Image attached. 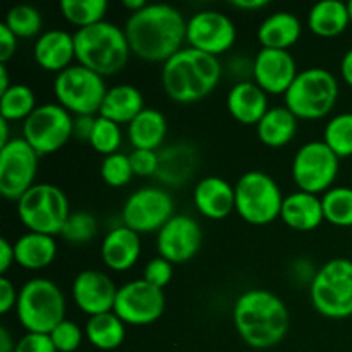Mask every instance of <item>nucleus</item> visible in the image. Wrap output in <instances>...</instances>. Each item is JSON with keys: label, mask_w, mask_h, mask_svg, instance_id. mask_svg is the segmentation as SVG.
Listing matches in <instances>:
<instances>
[{"label": "nucleus", "mask_w": 352, "mask_h": 352, "mask_svg": "<svg viewBox=\"0 0 352 352\" xmlns=\"http://www.w3.org/2000/svg\"><path fill=\"white\" fill-rule=\"evenodd\" d=\"M165 311V292L148 284L144 278H136L120 285L117 291L113 313L126 325L144 327L157 322Z\"/></svg>", "instance_id": "nucleus-15"}, {"label": "nucleus", "mask_w": 352, "mask_h": 352, "mask_svg": "<svg viewBox=\"0 0 352 352\" xmlns=\"http://www.w3.org/2000/svg\"><path fill=\"white\" fill-rule=\"evenodd\" d=\"M16 351V342H14L12 336L6 327H0V352H14Z\"/></svg>", "instance_id": "nucleus-52"}, {"label": "nucleus", "mask_w": 352, "mask_h": 352, "mask_svg": "<svg viewBox=\"0 0 352 352\" xmlns=\"http://www.w3.org/2000/svg\"><path fill=\"white\" fill-rule=\"evenodd\" d=\"M192 201L203 217L210 220H222L236 210V191L226 179L210 175L195 186Z\"/></svg>", "instance_id": "nucleus-21"}, {"label": "nucleus", "mask_w": 352, "mask_h": 352, "mask_svg": "<svg viewBox=\"0 0 352 352\" xmlns=\"http://www.w3.org/2000/svg\"><path fill=\"white\" fill-rule=\"evenodd\" d=\"M203 244L201 226L189 215H174L157 232L158 256L172 265L191 261Z\"/></svg>", "instance_id": "nucleus-17"}, {"label": "nucleus", "mask_w": 352, "mask_h": 352, "mask_svg": "<svg viewBox=\"0 0 352 352\" xmlns=\"http://www.w3.org/2000/svg\"><path fill=\"white\" fill-rule=\"evenodd\" d=\"M339 100V81L325 67H308L298 74L284 95L285 107L302 120L329 116Z\"/></svg>", "instance_id": "nucleus-5"}, {"label": "nucleus", "mask_w": 352, "mask_h": 352, "mask_svg": "<svg viewBox=\"0 0 352 352\" xmlns=\"http://www.w3.org/2000/svg\"><path fill=\"white\" fill-rule=\"evenodd\" d=\"M323 215L327 222L336 227L352 229V188L337 186L322 196Z\"/></svg>", "instance_id": "nucleus-35"}, {"label": "nucleus", "mask_w": 352, "mask_h": 352, "mask_svg": "<svg viewBox=\"0 0 352 352\" xmlns=\"http://www.w3.org/2000/svg\"><path fill=\"white\" fill-rule=\"evenodd\" d=\"M223 65L219 57L184 47L162 67V86L172 102L196 103L219 86Z\"/></svg>", "instance_id": "nucleus-3"}, {"label": "nucleus", "mask_w": 352, "mask_h": 352, "mask_svg": "<svg viewBox=\"0 0 352 352\" xmlns=\"http://www.w3.org/2000/svg\"><path fill=\"white\" fill-rule=\"evenodd\" d=\"M100 175H102L103 182L110 188H122V186L129 184L131 179L134 177L129 155L117 151L109 157H103Z\"/></svg>", "instance_id": "nucleus-39"}, {"label": "nucleus", "mask_w": 352, "mask_h": 352, "mask_svg": "<svg viewBox=\"0 0 352 352\" xmlns=\"http://www.w3.org/2000/svg\"><path fill=\"white\" fill-rule=\"evenodd\" d=\"M9 124L10 122H7L6 119H2V117H0V148L6 146L7 143H10V141H12V138L9 136Z\"/></svg>", "instance_id": "nucleus-54"}, {"label": "nucleus", "mask_w": 352, "mask_h": 352, "mask_svg": "<svg viewBox=\"0 0 352 352\" xmlns=\"http://www.w3.org/2000/svg\"><path fill=\"white\" fill-rule=\"evenodd\" d=\"M14 352H57L48 333L26 332L16 342Z\"/></svg>", "instance_id": "nucleus-44"}, {"label": "nucleus", "mask_w": 352, "mask_h": 352, "mask_svg": "<svg viewBox=\"0 0 352 352\" xmlns=\"http://www.w3.org/2000/svg\"><path fill=\"white\" fill-rule=\"evenodd\" d=\"M17 217L28 232L60 236L71 210L65 192L55 184L40 182L17 199Z\"/></svg>", "instance_id": "nucleus-8"}, {"label": "nucleus", "mask_w": 352, "mask_h": 352, "mask_svg": "<svg viewBox=\"0 0 352 352\" xmlns=\"http://www.w3.org/2000/svg\"><path fill=\"white\" fill-rule=\"evenodd\" d=\"M172 275H174V265L162 256L153 258V260L144 265L143 278L148 284L155 285L158 289L167 287L172 280Z\"/></svg>", "instance_id": "nucleus-42"}, {"label": "nucleus", "mask_w": 352, "mask_h": 352, "mask_svg": "<svg viewBox=\"0 0 352 352\" xmlns=\"http://www.w3.org/2000/svg\"><path fill=\"white\" fill-rule=\"evenodd\" d=\"M323 141L339 158L352 157V112L333 116L323 129Z\"/></svg>", "instance_id": "nucleus-36"}, {"label": "nucleus", "mask_w": 352, "mask_h": 352, "mask_svg": "<svg viewBox=\"0 0 352 352\" xmlns=\"http://www.w3.org/2000/svg\"><path fill=\"white\" fill-rule=\"evenodd\" d=\"M16 315L26 332L50 333L65 320L64 292L48 278H31L19 289Z\"/></svg>", "instance_id": "nucleus-6"}, {"label": "nucleus", "mask_w": 352, "mask_h": 352, "mask_svg": "<svg viewBox=\"0 0 352 352\" xmlns=\"http://www.w3.org/2000/svg\"><path fill=\"white\" fill-rule=\"evenodd\" d=\"M98 232L96 219L88 212H74L69 215L60 236L71 244H86Z\"/></svg>", "instance_id": "nucleus-40"}, {"label": "nucleus", "mask_w": 352, "mask_h": 352, "mask_svg": "<svg viewBox=\"0 0 352 352\" xmlns=\"http://www.w3.org/2000/svg\"><path fill=\"white\" fill-rule=\"evenodd\" d=\"M100 254L107 268L113 272H127L138 263L141 256L140 234L124 223L113 227L103 237Z\"/></svg>", "instance_id": "nucleus-22"}, {"label": "nucleus", "mask_w": 352, "mask_h": 352, "mask_svg": "<svg viewBox=\"0 0 352 352\" xmlns=\"http://www.w3.org/2000/svg\"><path fill=\"white\" fill-rule=\"evenodd\" d=\"M40 155L26 143L24 138H12L0 148V195L17 201L36 182Z\"/></svg>", "instance_id": "nucleus-13"}, {"label": "nucleus", "mask_w": 352, "mask_h": 352, "mask_svg": "<svg viewBox=\"0 0 352 352\" xmlns=\"http://www.w3.org/2000/svg\"><path fill=\"white\" fill-rule=\"evenodd\" d=\"M280 219L291 229L299 232H311L318 229L325 220L322 198L305 191L291 192L282 203Z\"/></svg>", "instance_id": "nucleus-25"}, {"label": "nucleus", "mask_w": 352, "mask_h": 352, "mask_svg": "<svg viewBox=\"0 0 352 352\" xmlns=\"http://www.w3.org/2000/svg\"><path fill=\"white\" fill-rule=\"evenodd\" d=\"M351 230H352V229H351Z\"/></svg>", "instance_id": "nucleus-57"}, {"label": "nucleus", "mask_w": 352, "mask_h": 352, "mask_svg": "<svg viewBox=\"0 0 352 352\" xmlns=\"http://www.w3.org/2000/svg\"><path fill=\"white\" fill-rule=\"evenodd\" d=\"M291 274L292 278H296L298 282H308V284H311L316 275V270L311 261L306 260V258H299V260H296L292 263Z\"/></svg>", "instance_id": "nucleus-48"}, {"label": "nucleus", "mask_w": 352, "mask_h": 352, "mask_svg": "<svg viewBox=\"0 0 352 352\" xmlns=\"http://www.w3.org/2000/svg\"><path fill=\"white\" fill-rule=\"evenodd\" d=\"M16 263V256H14V244H10L6 237L0 239V274L2 277H6L7 270L10 268V265Z\"/></svg>", "instance_id": "nucleus-49"}, {"label": "nucleus", "mask_w": 352, "mask_h": 352, "mask_svg": "<svg viewBox=\"0 0 352 352\" xmlns=\"http://www.w3.org/2000/svg\"><path fill=\"white\" fill-rule=\"evenodd\" d=\"M227 110L244 126H258L268 112V95L254 81L236 82L227 93Z\"/></svg>", "instance_id": "nucleus-24"}, {"label": "nucleus", "mask_w": 352, "mask_h": 352, "mask_svg": "<svg viewBox=\"0 0 352 352\" xmlns=\"http://www.w3.org/2000/svg\"><path fill=\"white\" fill-rule=\"evenodd\" d=\"M74 117L58 103H43L23 122V138L40 157L57 153L72 138Z\"/></svg>", "instance_id": "nucleus-12"}, {"label": "nucleus", "mask_w": 352, "mask_h": 352, "mask_svg": "<svg viewBox=\"0 0 352 352\" xmlns=\"http://www.w3.org/2000/svg\"><path fill=\"white\" fill-rule=\"evenodd\" d=\"M89 144H91L93 150L98 151L103 157L117 153L120 144H122V129L113 120L96 116L95 129H93Z\"/></svg>", "instance_id": "nucleus-38"}, {"label": "nucleus", "mask_w": 352, "mask_h": 352, "mask_svg": "<svg viewBox=\"0 0 352 352\" xmlns=\"http://www.w3.org/2000/svg\"><path fill=\"white\" fill-rule=\"evenodd\" d=\"M236 212L244 222L251 226H268L280 219L282 196L280 188L272 175L260 170H250L237 179Z\"/></svg>", "instance_id": "nucleus-9"}, {"label": "nucleus", "mask_w": 352, "mask_h": 352, "mask_svg": "<svg viewBox=\"0 0 352 352\" xmlns=\"http://www.w3.org/2000/svg\"><path fill=\"white\" fill-rule=\"evenodd\" d=\"M256 133L265 146L282 148L294 140L298 133V117L285 105L270 107L258 122Z\"/></svg>", "instance_id": "nucleus-31"}, {"label": "nucleus", "mask_w": 352, "mask_h": 352, "mask_svg": "<svg viewBox=\"0 0 352 352\" xmlns=\"http://www.w3.org/2000/svg\"><path fill=\"white\" fill-rule=\"evenodd\" d=\"M340 158L330 150L325 141H308L292 158V179L299 191L325 195L333 188L340 168Z\"/></svg>", "instance_id": "nucleus-11"}, {"label": "nucleus", "mask_w": 352, "mask_h": 352, "mask_svg": "<svg viewBox=\"0 0 352 352\" xmlns=\"http://www.w3.org/2000/svg\"><path fill=\"white\" fill-rule=\"evenodd\" d=\"M95 122H96V116L74 117V124H72V138L78 141H86V143H89L93 129H95Z\"/></svg>", "instance_id": "nucleus-47"}, {"label": "nucleus", "mask_w": 352, "mask_h": 352, "mask_svg": "<svg viewBox=\"0 0 352 352\" xmlns=\"http://www.w3.org/2000/svg\"><path fill=\"white\" fill-rule=\"evenodd\" d=\"M349 24V7L340 0H322L308 12V28L316 36L336 38L342 34Z\"/></svg>", "instance_id": "nucleus-30"}, {"label": "nucleus", "mask_w": 352, "mask_h": 352, "mask_svg": "<svg viewBox=\"0 0 352 352\" xmlns=\"http://www.w3.org/2000/svg\"><path fill=\"white\" fill-rule=\"evenodd\" d=\"M347 7H349V14H351V24H352V0H351V2H347Z\"/></svg>", "instance_id": "nucleus-56"}, {"label": "nucleus", "mask_w": 352, "mask_h": 352, "mask_svg": "<svg viewBox=\"0 0 352 352\" xmlns=\"http://www.w3.org/2000/svg\"><path fill=\"white\" fill-rule=\"evenodd\" d=\"M298 74V64L289 50L260 48L253 58V81L267 95H285Z\"/></svg>", "instance_id": "nucleus-18"}, {"label": "nucleus", "mask_w": 352, "mask_h": 352, "mask_svg": "<svg viewBox=\"0 0 352 352\" xmlns=\"http://www.w3.org/2000/svg\"><path fill=\"white\" fill-rule=\"evenodd\" d=\"M109 10L107 0H62L60 12L65 21L81 28L93 26L105 21V14Z\"/></svg>", "instance_id": "nucleus-34"}, {"label": "nucleus", "mask_w": 352, "mask_h": 352, "mask_svg": "<svg viewBox=\"0 0 352 352\" xmlns=\"http://www.w3.org/2000/svg\"><path fill=\"white\" fill-rule=\"evenodd\" d=\"M232 318L241 339L254 349L278 346L291 325L285 302L267 289L243 292L234 302Z\"/></svg>", "instance_id": "nucleus-2"}, {"label": "nucleus", "mask_w": 352, "mask_h": 352, "mask_svg": "<svg viewBox=\"0 0 352 352\" xmlns=\"http://www.w3.org/2000/svg\"><path fill=\"white\" fill-rule=\"evenodd\" d=\"M119 287L100 270H82L72 282V301L88 316L113 311Z\"/></svg>", "instance_id": "nucleus-19"}, {"label": "nucleus", "mask_w": 352, "mask_h": 352, "mask_svg": "<svg viewBox=\"0 0 352 352\" xmlns=\"http://www.w3.org/2000/svg\"><path fill=\"white\" fill-rule=\"evenodd\" d=\"M19 38L7 28L6 23H0V64H7L17 50Z\"/></svg>", "instance_id": "nucleus-45"}, {"label": "nucleus", "mask_w": 352, "mask_h": 352, "mask_svg": "<svg viewBox=\"0 0 352 352\" xmlns=\"http://www.w3.org/2000/svg\"><path fill=\"white\" fill-rule=\"evenodd\" d=\"M301 34L302 24L299 17L287 10H278L261 21L256 36L261 48L289 50L298 43Z\"/></svg>", "instance_id": "nucleus-26"}, {"label": "nucleus", "mask_w": 352, "mask_h": 352, "mask_svg": "<svg viewBox=\"0 0 352 352\" xmlns=\"http://www.w3.org/2000/svg\"><path fill=\"white\" fill-rule=\"evenodd\" d=\"M76 60L102 78L124 71L131 57V47L124 28L102 21L74 33Z\"/></svg>", "instance_id": "nucleus-4"}, {"label": "nucleus", "mask_w": 352, "mask_h": 352, "mask_svg": "<svg viewBox=\"0 0 352 352\" xmlns=\"http://www.w3.org/2000/svg\"><path fill=\"white\" fill-rule=\"evenodd\" d=\"M17 298H19V289L9 280L7 277L0 278V313L7 315L10 309H16Z\"/></svg>", "instance_id": "nucleus-46"}, {"label": "nucleus", "mask_w": 352, "mask_h": 352, "mask_svg": "<svg viewBox=\"0 0 352 352\" xmlns=\"http://www.w3.org/2000/svg\"><path fill=\"white\" fill-rule=\"evenodd\" d=\"M198 167L196 150L188 143H175L158 151V170L155 177L165 186L177 188L191 181Z\"/></svg>", "instance_id": "nucleus-23"}, {"label": "nucleus", "mask_w": 352, "mask_h": 352, "mask_svg": "<svg viewBox=\"0 0 352 352\" xmlns=\"http://www.w3.org/2000/svg\"><path fill=\"white\" fill-rule=\"evenodd\" d=\"M168 124L164 113L157 109L146 107L133 122L127 126V138L134 150H153L164 144L167 138Z\"/></svg>", "instance_id": "nucleus-29"}, {"label": "nucleus", "mask_w": 352, "mask_h": 352, "mask_svg": "<svg viewBox=\"0 0 352 352\" xmlns=\"http://www.w3.org/2000/svg\"><path fill=\"white\" fill-rule=\"evenodd\" d=\"M107 89L102 76L79 64L58 72L54 81L57 103L74 117L100 113Z\"/></svg>", "instance_id": "nucleus-10"}, {"label": "nucleus", "mask_w": 352, "mask_h": 352, "mask_svg": "<svg viewBox=\"0 0 352 352\" xmlns=\"http://www.w3.org/2000/svg\"><path fill=\"white\" fill-rule=\"evenodd\" d=\"M122 6L126 7L131 14H134V12H140L141 9H144L148 3L144 2V0H124Z\"/></svg>", "instance_id": "nucleus-55"}, {"label": "nucleus", "mask_w": 352, "mask_h": 352, "mask_svg": "<svg viewBox=\"0 0 352 352\" xmlns=\"http://www.w3.org/2000/svg\"><path fill=\"white\" fill-rule=\"evenodd\" d=\"M36 107L34 91L23 82H14L6 93L0 95V117L7 122H24L36 110Z\"/></svg>", "instance_id": "nucleus-33"}, {"label": "nucleus", "mask_w": 352, "mask_h": 352, "mask_svg": "<svg viewBox=\"0 0 352 352\" xmlns=\"http://www.w3.org/2000/svg\"><path fill=\"white\" fill-rule=\"evenodd\" d=\"M3 23L17 38H33L41 33L43 19L40 10L28 3H19L7 10Z\"/></svg>", "instance_id": "nucleus-37"}, {"label": "nucleus", "mask_w": 352, "mask_h": 352, "mask_svg": "<svg viewBox=\"0 0 352 352\" xmlns=\"http://www.w3.org/2000/svg\"><path fill=\"white\" fill-rule=\"evenodd\" d=\"M33 58L43 71L55 74L65 71L76 60L74 34L65 30L45 31L34 41Z\"/></svg>", "instance_id": "nucleus-20"}, {"label": "nucleus", "mask_w": 352, "mask_h": 352, "mask_svg": "<svg viewBox=\"0 0 352 352\" xmlns=\"http://www.w3.org/2000/svg\"><path fill=\"white\" fill-rule=\"evenodd\" d=\"M12 85L14 82H10L9 72H7V64H0V95L6 93Z\"/></svg>", "instance_id": "nucleus-53"}, {"label": "nucleus", "mask_w": 352, "mask_h": 352, "mask_svg": "<svg viewBox=\"0 0 352 352\" xmlns=\"http://www.w3.org/2000/svg\"><path fill=\"white\" fill-rule=\"evenodd\" d=\"M85 337L100 351L119 349L126 340V323L113 311L89 316L85 327Z\"/></svg>", "instance_id": "nucleus-32"}, {"label": "nucleus", "mask_w": 352, "mask_h": 352, "mask_svg": "<svg viewBox=\"0 0 352 352\" xmlns=\"http://www.w3.org/2000/svg\"><path fill=\"white\" fill-rule=\"evenodd\" d=\"M48 336H50L57 352H74L78 351L79 346L82 344V336H85V332H82V329L78 323L65 318L64 322L58 323Z\"/></svg>", "instance_id": "nucleus-41"}, {"label": "nucleus", "mask_w": 352, "mask_h": 352, "mask_svg": "<svg viewBox=\"0 0 352 352\" xmlns=\"http://www.w3.org/2000/svg\"><path fill=\"white\" fill-rule=\"evenodd\" d=\"M237 30L234 21L219 10H198L188 19L186 41L189 47L219 57L234 47Z\"/></svg>", "instance_id": "nucleus-16"}, {"label": "nucleus", "mask_w": 352, "mask_h": 352, "mask_svg": "<svg viewBox=\"0 0 352 352\" xmlns=\"http://www.w3.org/2000/svg\"><path fill=\"white\" fill-rule=\"evenodd\" d=\"M134 175L140 177H151L157 175L158 170V151L153 150H134L129 155Z\"/></svg>", "instance_id": "nucleus-43"}, {"label": "nucleus", "mask_w": 352, "mask_h": 352, "mask_svg": "<svg viewBox=\"0 0 352 352\" xmlns=\"http://www.w3.org/2000/svg\"><path fill=\"white\" fill-rule=\"evenodd\" d=\"M124 31L134 55L141 60L165 64L184 48L188 21L174 6L148 3L127 17Z\"/></svg>", "instance_id": "nucleus-1"}, {"label": "nucleus", "mask_w": 352, "mask_h": 352, "mask_svg": "<svg viewBox=\"0 0 352 352\" xmlns=\"http://www.w3.org/2000/svg\"><path fill=\"white\" fill-rule=\"evenodd\" d=\"M144 109V96L136 86L116 85L107 89L98 116L113 120L119 126H129Z\"/></svg>", "instance_id": "nucleus-27"}, {"label": "nucleus", "mask_w": 352, "mask_h": 352, "mask_svg": "<svg viewBox=\"0 0 352 352\" xmlns=\"http://www.w3.org/2000/svg\"><path fill=\"white\" fill-rule=\"evenodd\" d=\"M309 299L316 311L330 320L352 316V260L333 258L316 270L309 284Z\"/></svg>", "instance_id": "nucleus-7"}, {"label": "nucleus", "mask_w": 352, "mask_h": 352, "mask_svg": "<svg viewBox=\"0 0 352 352\" xmlns=\"http://www.w3.org/2000/svg\"><path fill=\"white\" fill-rule=\"evenodd\" d=\"M340 76H342L344 82L352 88V48L344 54L342 60H340Z\"/></svg>", "instance_id": "nucleus-50"}, {"label": "nucleus", "mask_w": 352, "mask_h": 352, "mask_svg": "<svg viewBox=\"0 0 352 352\" xmlns=\"http://www.w3.org/2000/svg\"><path fill=\"white\" fill-rule=\"evenodd\" d=\"M174 199L165 189L141 188L126 199L122 223L134 232H158L174 217Z\"/></svg>", "instance_id": "nucleus-14"}, {"label": "nucleus", "mask_w": 352, "mask_h": 352, "mask_svg": "<svg viewBox=\"0 0 352 352\" xmlns=\"http://www.w3.org/2000/svg\"><path fill=\"white\" fill-rule=\"evenodd\" d=\"M16 263L26 270H43L50 267L57 258L55 237L45 234L26 232L14 243Z\"/></svg>", "instance_id": "nucleus-28"}, {"label": "nucleus", "mask_w": 352, "mask_h": 352, "mask_svg": "<svg viewBox=\"0 0 352 352\" xmlns=\"http://www.w3.org/2000/svg\"><path fill=\"white\" fill-rule=\"evenodd\" d=\"M268 3H270L268 0H232L230 6L241 10H260L267 7Z\"/></svg>", "instance_id": "nucleus-51"}]
</instances>
